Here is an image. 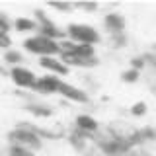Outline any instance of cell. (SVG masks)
Wrapping results in <instances>:
<instances>
[{"label": "cell", "instance_id": "1", "mask_svg": "<svg viewBox=\"0 0 156 156\" xmlns=\"http://www.w3.org/2000/svg\"><path fill=\"white\" fill-rule=\"evenodd\" d=\"M8 139L12 144L16 146H23V148H41V139L37 136L35 131L26 129V127H20V129H14L8 133Z\"/></svg>", "mask_w": 156, "mask_h": 156}, {"label": "cell", "instance_id": "20", "mask_svg": "<svg viewBox=\"0 0 156 156\" xmlns=\"http://www.w3.org/2000/svg\"><path fill=\"white\" fill-rule=\"evenodd\" d=\"M8 27H10L8 20L4 18V16H0V29H2V31H8Z\"/></svg>", "mask_w": 156, "mask_h": 156}, {"label": "cell", "instance_id": "10", "mask_svg": "<svg viewBox=\"0 0 156 156\" xmlns=\"http://www.w3.org/2000/svg\"><path fill=\"white\" fill-rule=\"evenodd\" d=\"M39 65H41L43 68L53 70V72H58V74H66V72H68V68H66L65 65H61L58 61H55V58H51V57H41Z\"/></svg>", "mask_w": 156, "mask_h": 156}, {"label": "cell", "instance_id": "13", "mask_svg": "<svg viewBox=\"0 0 156 156\" xmlns=\"http://www.w3.org/2000/svg\"><path fill=\"white\" fill-rule=\"evenodd\" d=\"M146 111H148V105L144 104V101H136V104L131 105V113L135 117H140V115H146Z\"/></svg>", "mask_w": 156, "mask_h": 156}, {"label": "cell", "instance_id": "8", "mask_svg": "<svg viewBox=\"0 0 156 156\" xmlns=\"http://www.w3.org/2000/svg\"><path fill=\"white\" fill-rule=\"evenodd\" d=\"M35 88L41 92H57L61 88V80H57L55 76H41V78H37Z\"/></svg>", "mask_w": 156, "mask_h": 156}, {"label": "cell", "instance_id": "5", "mask_svg": "<svg viewBox=\"0 0 156 156\" xmlns=\"http://www.w3.org/2000/svg\"><path fill=\"white\" fill-rule=\"evenodd\" d=\"M58 92H61L62 96H66L68 100L72 101H80V104H84V101H88V96L84 94L82 90H78V88L66 84V82H61V88H58Z\"/></svg>", "mask_w": 156, "mask_h": 156}, {"label": "cell", "instance_id": "2", "mask_svg": "<svg viewBox=\"0 0 156 156\" xmlns=\"http://www.w3.org/2000/svg\"><path fill=\"white\" fill-rule=\"evenodd\" d=\"M27 51L31 53H39L41 57H49V55H55V53L61 51V47L57 45L53 39H49L45 35H37V37H29L23 41Z\"/></svg>", "mask_w": 156, "mask_h": 156}, {"label": "cell", "instance_id": "12", "mask_svg": "<svg viewBox=\"0 0 156 156\" xmlns=\"http://www.w3.org/2000/svg\"><path fill=\"white\" fill-rule=\"evenodd\" d=\"M33 27H35V23L27 18H18L16 20V29H20V31H29V29H33Z\"/></svg>", "mask_w": 156, "mask_h": 156}, {"label": "cell", "instance_id": "11", "mask_svg": "<svg viewBox=\"0 0 156 156\" xmlns=\"http://www.w3.org/2000/svg\"><path fill=\"white\" fill-rule=\"evenodd\" d=\"M105 26L109 29H113L115 33H121V29L125 27V20L119 14H107L105 16Z\"/></svg>", "mask_w": 156, "mask_h": 156}, {"label": "cell", "instance_id": "17", "mask_svg": "<svg viewBox=\"0 0 156 156\" xmlns=\"http://www.w3.org/2000/svg\"><path fill=\"white\" fill-rule=\"evenodd\" d=\"M6 61H8V62H14V65H16V62L22 61V55H20L18 51H8V53H6Z\"/></svg>", "mask_w": 156, "mask_h": 156}, {"label": "cell", "instance_id": "7", "mask_svg": "<svg viewBox=\"0 0 156 156\" xmlns=\"http://www.w3.org/2000/svg\"><path fill=\"white\" fill-rule=\"evenodd\" d=\"M37 16H39V20H41V33H43V35H45V37H49V39H55V37H62V33L61 31H58V29L55 27V26H53V22H51V20H47L45 18V14H43L41 12V10H37Z\"/></svg>", "mask_w": 156, "mask_h": 156}, {"label": "cell", "instance_id": "3", "mask_svg": "<svg viewBox=\"0 0 156 156\" xmlns=\"http://www.w3.org/2000/svg\"><path fill=\"white\" fill-rule=\"evenodd\" d=\"M68 33L80 45H94L100 41V33L92 26H84V23H70L68 26Z\"/></svg>", "mask_w": 156, "mask_h": 156}, {"label": "cell", "instance_id": "18", "mask_svg": "<svg viewBox=\"0 0 156 156\" xmlns=\"http://www.w3.org/2000/svg\"><path fill=\"white\" fill-rule=\"evenodd\" d=\"M144 57H136V58H133V61H131V65H133V68L135 70H140V68L144 66Z\"/></svg>", "mask_w": 156, "mask_h": 156}, {"label": "cell", "instance_id": "14", "mask_svg": "<svg viewBox=\"0 0 156 156\" xmlns=\"http://www.w3.org/2000/svg\"><path fill=\"white\" fill-rule=\"evenodd\" d=\"M29 111H31L33 115H39V117H49L51 115V109L45 105H35V104H31L29 105Z\"/></svg>", "mask_w": 156, "mask_h": 156}, {"label": "cell", "instance_id": "15", "mask_svg": "<svg viewBox=\"0 0 156 156\" xmlns=\"http://www.w3.org/2000/svg\"><path fill=\"white\" fill-rule=\"evenodd\" d=\"M139 74H140L139 70H135V68H129V70H125L121 76H123L125 82H135V80H139Z\"/></svg>", "mask_w": 156, "mask_h": 156}, {"label": "cell", "instance_id": "4", "mask_svg": "<svg viewBox=\"0 0 156 156\" xmlns=\"http://www.w3.org/2000/svg\"><path fill=\"white\" fill-rule=\"evenodd\" d=\"M12 78H14V82L22 88H35V82H37V78L33 76V72L27 70V68H22V66L12 68Z\"/></svg>", "mask_w": 156, "mask_h": 156}, {"label": "cell", "instance_id": "6", "mask_svg": "<svg viewBox=\"0 0 156 156\" xmlns=\"http://www.w3.org/2000/svg\"><path fill=\"white\" fill-rule=\"evenodd\" d=\"M62 61L70 62V65H78V66H94L98 62V58H96V55L82 57V55H74V53H62Z\"/></svg>", "mask_w": 156, "mask_h": 156}, {"label": "cell", "instance_id": "21", "mask_svg": "<svg viewBox=\"0 0 156 156\" xmlns=\"http://www.w3.org/2000/svg\"><path fill=\"white\" fill-rule=\"evenodd\" d=\"M152 55H156V43L152 45Z\"/></svg>", "mask_w": 156, "mask_h": 156}, {"label": "cell", "instance_id": "19", "mask_svg": "<svg viewBox=\"0 0 156 156\" xmlns=\"http://www.w3.org/2000/svg\"><path fill=\"white\" fill-rule=\"evenodd\" d=\"M49 4H51L53 8H58V10H68V8H70V4H61V2H55V0L49 2Z\"/></svg>", "mask_w": 156, "mask_h": 156}, {"label": "cell", "instance_id": "16", "mask_svg": "<svg viewBox=\"0 0 156 156\" xmlns=\"http://www.w3.org/2000/svg\"><path fill=\"white\" fill-rule=\"evenodd\" d=\"M10 43H12L10 35H8L6 31H2V29H0V49H6V47H10Z\"/></svg>", "mask_w": 156, "mask_h": 156}, {"label": "cell", "instance_id": "22", "mask_svg": "<svg viewBox=\"0 0 156 156\" xmlns=\"http://www.w3.org/2000/svg\"><path fill=\"white\" fill-rule=\"evenodd\" d=\"M0 72H4V70H2V68H0Z\"/></svg>", "mask_w": 156, "mask_h": 156}, {"label": "cell", "instance_id": "9", "mask_svg": "<svg viewBox=\"0 0 156 156\" xmlns=\"http://www.w3.org/2000/svg\"><path fill=\"white\" fill-rule=\"evenodd\" d=\"M76 125L80 131H84V133H96L98 131V121L94 117L90 115H78L76 117Z\"/></svg>", "mask_w": 156, "mask_h": 156}]
</instances>
